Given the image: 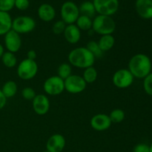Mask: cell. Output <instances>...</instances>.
Segmentation results:
<instances>
[{
  "label": "cell",
  "mask_w": 152,
  "mask_h": 152,
  "mask_svg": "<svg viewBox=\"0 0 152 152\" xmlns=\"http://www.w3.org/2000/svg\"><path fill=\"white\" fill-rule=\"evenodd\" d=\"M129 70L135 78L144 79L151 73V59L147 55L137 53L129 60Z\"/></svg>",
  "instance_id": "6da1fadb"
},
{
  "label": "cell",
  "mask_w": 152,
  "mask_h": 152,
  "mask_svg": "<svg viewBox=\"0 0 152 152\" xmlns=\"http://www.w3.org/2000/svg\"><path fill=\"white\" fill-rule=\"evenodd\" d=\"M95 59L93 54L86 47H79L73 49L68 54V61L73 66L86 68L93 66Z\"/></svg>",
  "instance_id": "7a4b0ae2"
},
{
  "label": "cell",
  "mask_w": 152,
  "mask_h": 152,
  "mask_svg": "<svg viewBox=\"0 0 152 152\" xmlns=\"http://www.w3.org/2000/svg\"><path fill=\"white\" fill-rule=\"evenodd\" d=\"M116 29V23L111 16L98 15L92 22V30L99 35L112 34Z\"/></svg>",
  "instance_id": "3957f363"
},
{
  "label": "cell",
  "mask_w": 152,
  "mask_h": 152,
  "mask_svg": "<svg viewBox=\"0 0 152 152\" xmlns=\"http://www.w3.org/2000/svg\"><path fill=\"white\" fill-rule=\"evenodd\" d=\"M38 72V65L35 60L25 59L17 67V74L23 80H30L34 78Z\"/></svg>",
  "instance_id": "277c9868"
},
{
  "label": "cell",
  "mask_w": 152,
  "mask_h": 152,
  "mask_svg": "<svg viewBox=\"0 0 152 152\" xmlns=\"http://www.w3.org/2000/svg\"><path fill=\"white\" fill-rule=\"evenodd\" d=\"M80 13L79 7L73 1H65L61 7V18L66 25L75 23L80 16Z\"/></svg>",
  "instance_id": "5b68a950"
},
{
  "label": "cell",
  "mask_w": 152,
  "mask_h": 152,
  "mask_svg": "<svg viewBox=\"0 0 152 152\" xmlns=\"http://www.w3.org/2000/svg\"><path fill=\"white\" fill-rule=\"evenodd\" d=\"M35 28L36 22L31 16H18L12 22V30L19 34H28L34 31Z\"/></svg>",
  "instance_id": "8992f818"
},
{
  "label": "cell",
  "mask_w": 152,
  "mask_h": 152,
  "mask_svg": "<svg viewBox=\"0 0 152 152\" xmlns=\"http://www.w3.org/2000/svg\"><path fill=\"white\" fill-rule=\"evenodd\" d=\"M95 10L99 15L111 16L119 8V0H94Z\"/></svg>",
  "instance_id": "52a82bcc"
},
{
  "label": "cell",
  "mask_w": 152,
  "mask_h": 152,
  "mask_svg": "<svg viewBox=\"0 0 152 152\" xmlns=\"http://www.w3.org/2000/svg\"><path fill=\"white\" fill-rule=\"evenodd\" d=\"M43 89L47 94L50 96H57L61 94L65 90L64 80L58 76H53L45 81Z\"/></svg>",
  "instance_id": "ba28073f"
},
{
  "label": "cell",
  "mask_w": 152,
  "mask_h": 152,
  "mask_svg": "<svg viewBox=\"0 0 152 152\" xmlns=\"http://www.w3.org/2000/svg\"><path fill=\"white\" fill-rule=\"evenodd\" d=\"M65 90L71 94H80L86 88L87 83L80 75H72L64 80Z\"/></svg>",
  "instance_id": "9c48e42d"
},
{
  "label": "cell",
  "mask_w": 152,
  "mask_h": 152,
  "mask_svg": "<svg viewBox=\"0 0 152 152\" xmlns=\"http://www.w3.org/2000/svg\"><path fill=\"white\" fill-rule=\"evenodd\" d=\"M134 76L129 69H120L113 75L112 81L114 86L118 88H126L132 85L134 82Z\"/></svg>",
  "instance_id": "30bf717a"
},
{
  "label": "cell",
  "mask_w": 152,
  "mask_h": 152,
  "mask_svg": "<svg viewBox=\"0 0 152 152\" xmlns=\"http://www.w3.org/2000/svg\"><path fill=\"white\" fill-rule=\"evenodd\" d=\"M4 45L8 51L13 53H16L22 47L20 35L11 29L4 35Z\"/></svg>",
  "instance_id": "8fae6325"
},
{
  "label": "cell",
  "mask_w": 152,
  "mask_h": 152,
  "mask_svg": "<svg viewBox=\"0 0 152 152\" xmlns=\"http://www.w3.org/2000/svg\"><path fill=\"white\" fill-rule=\"evenodd\" d=\"M33 109L34 112L40 116L45 115L50 109V101L45 94H37L32 100Z\"/></svg>",
  "instance_id": "7c38bea8"
},
{
  "label": "cell",
  "mask_w": 152,
  "mask_h": 152,
  "mask_svg": "<svg viewBox=\"0 0 152 152\" xmlns=\"http://www.w3.org/2000/svg\"><path fill=\"white\" fill-rule=\"evenodd\" d=\"M109 116L105 114H98L91 119L90 124L92 129L96 132H104L108 130L111 126Z\"/></svg>",
  "instance_id": "4fadbf2b"
},
{
  "label": "cell",
  "mask_w": 152,
  "mask_h": 152,
  "mask_svg": "<svg viewBox=\"0 0 152 152\" xmlns=\"http://www.w3.org/2000/svg\"><path fill=\"white\" fill-rule=\"evenodd\" d=\"M65 146V139L63 135L55 134L50 137L46 143V148L49 152H62Z\"/></svg>",
  "instance_id": "5bb4252c"
},
{
  "label": "cell",
  "mask_w": 152,
  "mask_h": 152,
  "mask_svg": "<svg viewBox=\"0 0 152 152\" xmlns=\"http://www.w3.org/2000/svg\"><path fill=\"white\" fill-rule=\"evenodd\" d=\"M135 7L142 18L146 19L152 18V0H137Z\"/></svg>",
  "instance_id": "9a60e30c"
},
{
  "label": "cell",
  "mask_w": 152,
  "mask_h": 152,
  "mask_svg": "<svg viewBox=\"0 0 152 152\" xmlns=\"http://www.w3.org/2000/svg\"><path fill=\"white\" fill-rule=\"evenodd\" d=\"M63 34L66 41L71 44H77L81 39V31L75 24L67 25Z\"/></svg>",
  "instance_id": "2e32d148"
},
{
  "label": "cell",
  "mask_w": 152,
  "mask_h": 152,
  "mask_svg": "<svg viewBox=\"0 0 152 152\" xmlns=\"http://www.w3.org/2000/svg\"><path fill=\"white\" fill-rule=\"evenodd\" d=\"M38 16L44 22H50L56 16V10L54 7L49 4H42L38 8Z\"/></svg>",
  "instance_id": "e0dca14e"
},
{
  "label": "cell",
  "mask_w": 152,
  "mask_h": 152,
  "mask_svg": "<svg viewBox=\"0 0 152 152\" xmlns=\"http://www.w3.org/2000/svg\"><path fill=\"white\" fill-rule=\"evenodd\" d=\"M12 20L7 12L0 11V36L5 35L12 29Z\"/></svg>",
  "instance_id": "ac0fdd59"
},
{
  "label": "cell",
  "mask_w": 152,
  "mask_h": 152,
  "mask_svg": "<svg viewBox=\"0 0 152 152\" xmlns=\"http://www.w3.org/2000/svg\"><path fill=\"white\" fill-rule=\"evenodd\" d=\"M115 44V39L111 34H108V35H103L100 37L98 45L102 52L108 51L114 47Z\"/></svg>",
  "instance_id": "d6986e66"
},
{
  "label": "cell",
  "mask_w": 152,
  "mask_h": 152,
  "mask_svg": "<svg viewBox=\"0 0 152 152\" xmlns=\"http://www.w3.org/2000/svg\"><path fill=\"white\" fill-rule=\"evenodd\" d=\"M92 22L93 20L91 18L85 15H80L77 20L76 21V25L80 31H90L92 29Z\"/></svg>",
  "instance_id": "ffe728a7"
},
{
  "label": "cell",
  "mask_w": 152,
  "mask_h": 152,
  "mask_svg": "<svg viewBox=\"0 0 152 152\" xmlns=\"http://www.w3.org/2000/svg\"><path fill=\"white\" fill-rule=\"evenodd\" d=\"M17 88L16 83L14 81L10 80L4 83L1 91L6 98H10L16 95V92H17Z\"/></svg>",
  "instance_id": "44dd1931"
},
{
  "label": "cell",
  "mask_w": 152,
  "mask_h": 152,
  "mask_svg": "<svg viewBox=\"0 0 152 152\" xmlns=\"http://www.w3.org/2000/svg\"><path fill=\"white\" fill-rule=\"evenodd\" d=\"M79 10H80V13H81L82 15H85V16H87L90 18L93 17L96 13L93 2L88 1L82 3L79 7Z\"/></svg>",
  "instance_id": "7402d4cb"
},
{
  "label": "cell",
  "mask_w": 152,
  "mask_h": 152,
  "mask_svg": "<svg viewBox=\"0 0 152 152\" xmlns=\"http://www.w3.org/2000/svg\"><path fill=\"white\" fill-rule=\"evenodd\" d=\"M98 73L97 71L95 68L93 66L89 67L85 69L84 72H83V78L86 81L87 84H91V83H94L97 79Z\"/></svg>",
  "instance_id": "603a6c76"
},
{
  "label": "cell",
  "mask_w": 152,
  "mask_h": 152,
  "mask_svg": "<svg viewBox=\"0 0 152 152\" xmlns=\"http://www.w3.org/2000/svg\"><path fill=\"white\" fill-rule=\"evenodd\" d=\"M1 61L3 64L7 68H13L17 64V59L13 53L10 51L4 52L1 56Z\"/></svg>",
  "instance_id": "cb8c5ba5"
},
{
  "label": "cell",
  "mask_w": 152,
  "mask_h": 152,
  "mask_svg": "<svg viewBox=\"0 0 152 152\" xmlns=\"http://www.w3.org/2000/svg\"><path fill=\"white\" fill-rule=\"evenodd\" d=\"M71 72L72 68L71 65L68 63H62L57 68V76L63 80H66L68 77H70L71 75Z\"/></svg>",
  "instance_id": "d4e9b609"
},
{
  "label": "cell",
  "mask_w": 152,
  "mask_h": 152,
  "mask_svg": "<svg viewBox=\"0 0 152 152\" xmlns=\"http://www.w3.org/2000/svg\"><path fill=\"white\" fill-rule=\"evenodd\" d=\"M108 116H109V118L111 120V123H120L124 120L126 114H125L123 110L117 108V109L113 110Z\"/></svg>",
  "instance_id": "484cf974"
},
{
  "label": "cell",
  "mask_w": 152,
  "mask_h": 152,
  "mask_svg": "<svg viewBox=\"0 0 152 152\" xmlns=\"http://www.w3.org/2000/svg\"><path fill=\"white\" fill-rule=\"evenodd\" d=\"M86 48L94 56L95 58H100L102 56L103 52L100 49L99 45H98V42H96L93 41V40L88 42Z\"/></svg>",
  "instance_id": "4316f807"
},
{
  "label": "cell",
  "mask_w": 152,
  "mask_h": 152,
  "mask_svg": "<svg viewBox=\"0 0 152 152\" xmlns=\"http://www.w3.org/2000/svg\"><path fill=\"white\" fill-rule=\"evenodd\" d=\"M65 28H66V24L62 20H59L53 24V27H52V31L54 34L59 35V34H63Z\"/></svg>",
  "instance_id": "83f0119b"
},
{
  "label": "cell",
  "mask_w": 152,
  "mask_h": 152,
  "mask_svg": "<svg viewBox=\"0 0 152 152\" xmlns=\"http://www.w3.org/2000/svg\"><path fill=\"white\" fill-rule=\"evenodd\" d=\"M143 88L147 94L152 96V73L144 78Z\"/></svg>",
  "instance_id": "f1b7e54d"
},
{
  "label": "cell",
  "mask_w": 152,
  "mask_h": 152,
  "mask_svg": "<svg viewBox=\"0 0 152 152\" xmlns=\"http://www.w3.org/2000/svg\"><path fill=\"white\" fill-rule=\"evenodd\" d=\"M15 0H0V11L7 12L14 7Z\"/></svg>",
  "instance_id": "f546056e"
},
{
  "label": "cell",
  "mask_w": 152,
  "mask_h": 152,
  "mask_svg": "<svg viewBox=\"0 0 152 152\" xmlns=\"http://www.w3.org/2000/svg\"><path fill=\"white\" fill-rule=\"evenodd\" d=\"M36 92L32 88L25 87L22 91V96L26 100H33L36 96Z\"/></svg>",
  "instance_id": "4dcf8cb0"
},
{
  "label": "cell",
  "mask_w": 152,
  "mask_h": 152,
  "mask_svg": "<svg viewBox=\"0 0 152 152\" xmlns=\"http://www.w3.org/2000/svg\"><path fill=\"white\" fill-rule=\"evenodd\" d=\"M29 5V0H15L14 6L20 10H27Z\"/></svg>",
  "instance_id": "1f68e13d"
},
{
  "label": "cell",
  "mask_w": 152,
  "mask_h": 152,
  "mask_svg": "<svg viewBox=\"0 0 152 152\" xmlns=\"http://www.w3.org/2000/svg\"><path fill=\"white\" fill-rule=\"evenodd\" d=\"M133 152H150V147L147 144L139 143L135 145Z\"/></svg>",
  "instance_id": "d6a6232c"
},
{
  "label": "cell",
  "mask_w": 152,
  "mask_h": 152,
  "mask_svg": "<svg viewBox=\"0 0 152 152\" xmlns=\"http://www.w3.org/2000/svg\"><path fill=\"white\" fill-rule=\"evenodd\" d=\"M6 102H7V98L3 94L2 91L0 90V109H1V108L5 106Z\"/></svg>",
  "instance_id": "836d02e7"
},
{
  "label": "cell",
  "mask_w": 152,
  "mask_h": 152,
  "mask_svg": "<svg viewBox=\"0 0 152 152\" xmlns=\"http://www.w3.org/2000/svg\"><path fill=\"white\" fill-rule=\"evenodd\" d=\"M37 52L34 50H30L29 51H28L27 53V58L31 60H35L37 59Z\"/></svg>",
  "instance_id": "e575fe53"
},
{
  "label": "cell",
  "mask_w": 152,
  "mask_h": 152,
  "mask_svg": "<svg viewBox=\"0 0 152 152\" xmlns=\"http://www.w3.org/2000/svg\"><path fill=\"white\" fill-rule=\"evenodd\" d=\"M3 53H4V48H3V46L0 44V58H1Z\"/></svg>",
  "instance_id": "d590c367"
},
{
  "label": "cell",
  "mask_w": 152,
  "mask_h": 152,
  "mask_svg": "<svg viewBox=\"0 0 152 152\" xmlns=\"http://www.w3.org/2000/svg\"><path fill=\"white\" fill-rule=\"evenodd\" d=\"M150 152H152V143L151 144V145H150Z\"/></svg>",
  "instance_id": "8d00e7d4"
},
{
  "label": "cell",
  "mask_w": 152,
  "mask_h": 152,
  "mask_svg": "<svg viewBox=\"0 0 152 152\" xmlns=\"http://www.w3.org/2000/svg\"><path fill=\"white\" fill-rule=\"evenodd\" d=\"M43 152H49V151H48L47 150H46V151H43Z\"/></svg>",
  "instance_id": "74e56055"
}]
</instances>
